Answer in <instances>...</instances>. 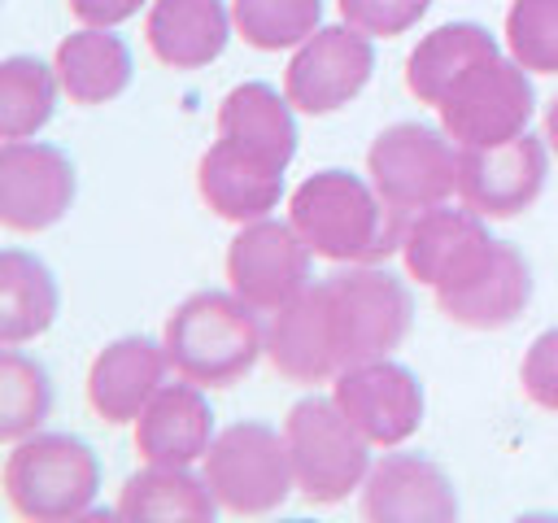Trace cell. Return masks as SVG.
<instances>
[{
	"mask_svg": "<svg viewBox=\"0 0 558 523\" xmlns=\"http://www.w3.org/2000/svg\"><path fill=\"white\" fill-rule=\"evenodd\" d=\"M545 144L558 153V96H554L549 109H545Z\"/></svg>",
	"mask_w": 558,
	"mask_h": 523,
	"instance_id": "d6a6232c",
	"label": "cell"
},
{
	"mask_svg": "<svg viewBox=\"0 0 558 523\" xmlns=\"http://www.w3.org/2000/svg\"><path fill=\"white\" fill-rule=\"evenodd\" d=\"M231 26L235 22L222 0H153L144 17V44L170 70H201L222 57Z\"/></svg>",
	"mask_w": 558,
	"mask_h": 523,
	"instance_id": "ffe728a7",
	"label": "cell"
},
{
	"mask_svg": "<svg viewBox=\"0 0 558 523\" xmlns=\"http://www.w3.org/2000/svg\"><path fill=\"white\" fill-rule=\"evenodd\" d=\"M506 48L527 74H558V0H514L506 9Z\"/></svg>",
	"mask_w": 558,
	"mask_h": 523,
	"instance_id": "f1b7e54d",
	"label": "cell"
},
{
	"mask_svg": "<svg viewBox=\"0 0 558 523\" xmlns=\"http://www.w3.org/2000/svg\"><path fill=\"white\" fill-rule=\"evenodd\" d=\"M118 519H192V523H209L218 514V497L209 492L205 475L196 479L187 466H157L148 462L144 471H135L113 506Z\"/></svg>",
	"mask_w": 558,
	"mask_h": 523,
	"instance_id": "d4e9b609",
	"label": "cell"
},
{
	"mask_svg": "<svg viewBox=\"0 0 558 523\" xmlns=\"http://www.w3.org/2000/svg\"><path fill=\"white\" fill-rule=\"evenodd\" d=\"M161 344L179 379H192L201 388H231L266 353V331L244 296L192 292L166 318Z\"/></svg>",
	"mask_w": 558,
	"mask_h": 523,
	"instance_id": "7a4b0ae2",
	"label": "cell"
},
{
	"mask_svg": "<svg viewBox=\"0 0 558 523\" xmlns=\"http://www.w3.org/2000/svg\"><path fill=\"white\" fill-rule=\"evenodd\" d=\"M366 174L388 209L414 218L458 192V148L423 122H392L366 153Z\"/></svg>",
	"mask_w": 558,
	"mask_h": 523,
	"instance_id": "ba28073f",
	"label": "cell"
},
{
	"mask_svg": "<svg viewBox=\"0 0 558 523\" xmlns=\"http://www.w3.org/2000/svg\"><path fill=\"white\" fill-rule=\"evenodd\" d=\"M296 488L310 506H336L371 475V440L336 405V397H301L283 418Z\"/></svg>",
	"mask_w": 558,
	"mask_h": 523,
	"instance_id": "5b68a950",
	"label": "cell"
},
{
	"mask_svg": "<svg viewBox=\"0 0 558 523\" xmlns=\"http://www.w3.org/2000/svg\"><path fill=\"white\" fill-rule=\"evenodd\" d=\"M375 74V48L371 35L357 26H318L305 44H296L288 70H283V96L292 109L323 118L344 109Z\"/></svg>",
	"mask_w": 558,
	"mask_h": 523,
	"instance_id": "9c48e42d",
	"label": "cell"
},
{
	"mask_svg": "<svg viewBox=\"0 0 558 523\" xmlns=\"http://www.w3.org/2000/svg\"><path fill=\"white\" fill-rule=\"evenodd\" d=\"M205 484L227 514L262 519L288 501L296 488L292 453L283 431L266 423H231L214 436L205 453Z\"/></svg>",
	"mask_w": 558,
	"mask_h": 523,
	"instance_id": "8992f818",
	"label": "cell"
},
{
	"mask_svg": "<svg viewBox=\"0 0 558 523\" xmlns=\"http://www.w3.org/2000/svg\"><path fill=\"white\" fill-rule=\"evenodd\" d=\"M519 384H523V397L549 414H558V327L541 331L527 353H523V366H519Z\"/></svg>",
	"mask_w": 558,
	"mask_h": 523,
	"instance_id": "4dcf8cb0",
	"label": "cell"
},
{
	"mask_svg": "<svg viewBox=\"0 0 558 523\" xmlns=\"http://www.w3.org/2000/svg\"><path fill=\"white\" fill-rule=\"evenodd\" d=\"M100 492V462L92 445L65 431H35L4 458V497L31 523H65L92 514Z\"/></svg>",
	"mask_w": 558,
	"mask_h": 523,
	"instance_id": "277c9868",
	"label": "cell"
},
{
	"mask_svg": "<svg viewBox=\"0 0 558 523\" xmlns=\"http://www.w3.org/2000/svg\"><path fill=\"white\" fill-rule=\"evenodd\" d=\"M488 244H493V235L484 227V214H475L471 205L453 209L440 200V205H432L405 222L401 262H405L410 279L440 288V283L466 275L484 257Z\"/></svg>",
	"mask_w": 558,
	"mask_h": 523,
	"instance_id": "2e32d148",
	"label": "cell"
},
{
	"mask_svg": "<svg viewBox=\"0 0 558 523\" xmlns=\"http://www.w3.org/2000/svg\"><path fill=\"white\" fill-rule=\"evenodd\" d=\"M196 192H201V200L218 218L244 227V222L266 218L279 205L283 170L270 166L266 157H257V153H248V148H240V144L218 135L201 153V161H196Z\"/></svg>",
	"mask_w": 558,
	"mask_h": 523,
	"instance_id": "e0dca14e",
	"label": "cell"
},
{
	"mask_svg": "<svg viewBox=\"0 0 558 523\" xmlns=\"http://www.w3.org/2000/svg\"><path fill=\"white\" fill-rule=\"evenodd\" d=\"M336 405L353 418V427L371 445H401L423 423V384L410 366L392 357H371L357 366H344L331 384Z\"/></svg>",
	"mask_w": 558,
	"mask_h": 523,
	"instance_id": "7c38bea8",
	"label": "cell"
},
{
	"mask_svg": "<svg viewBox=\"0 0 558 523\" xmlns=\"http://www.w3.org/2000/svg\"><path fill=\"white\" fill-rule=\"evenodd\" d=\"M545 135H514L488 148H458V196L484 218H514L536 205L549 174Z\"/></svg>",
	"mask_w": 558,
	"mask_h": 523,
	"instance_id": "8fae6325",
	"label": "cell"
},
{
	"mask_svg": "<svg viewBox=\"0 0 558 523\" xmlns=\"http://www.w3.org/2000/svg\"><path fill=\"white\" fill-rule=\"evenodd\" d=\"M57 65L13 52L0 61V139H31L57 109Z\"/></svg>",
	"mask_w": 558,
	"mask_h": 523,
	"instance_id": "484cf974",
	"label": "cell"
},
{
	"mask_svg": "<svg viewBox=\"0 0 558 523\" xmlns=\"http://www.w3.org/2000/svg\"><path fill=\"white\" fill-rule=\"evenodd\" d=\"M432 292L449 323L471 327V331H501L527 309L532 270L510 240H493L466 275H458Z\"/></svg>",
	"mask_w": 558,
	"mask_h": 523,
	"instance_id": "5bb4252c",
	"label": "cell"
},
{
	"mask_svg": "<svg viewBox=\"0 0 558 523\" xmlns=\"http://www.w3.org/2000/svg\"><path fill=\"white\" fill-rule=\"evenodd\" d=\"M497 39L480 22H445L432 35H423L405 57V92L418 105H440V96L453 87L458 74H466L475 61L493 57Z\"/></svg>",
	"mask_w": 558,
	"mask_h": 523,
	"instance_id": "603a6c76",
	"label": "cell"
},
{
	"mask_svg": "<svg viewBox=\"0 0 558 523\" xmlns=\"http://www.w3.org/2000/svg\"><path fill=\"white\" fill-rule=\"evenodd\" d=\"M314 301H318V318H323L336 375L344 366L388 357L392 349H401L414 323L410 288L379 266L336 270L331 279L314 283Z\"/></svg>",
	"mask_w": 558,
	"mask_h": 523,
	"instance_id": "3957f363",
	"label": "cell"
},
{
	"mask_svg": "<svg viewBox=\"0 0 558 523\" xmlns=\"http://www.w3.org/2000/svg\"><path fill=\"white\" fill-rule=\"evenodd\" d=\"M65 4L83 26H118V22L135 17L148 0H65Z\"/></svg>",
	"mask_w": 558,
	"mask_h": 523,
	"instance_id": "1f68e13d",
	"label": "cell"
},
{
	"mask_svg": "<svg viewBox=\"0 0 558 523\" xmlns=\"http://www.w3.org/2000/svg\"><path fill=\"white\" fill-rule=\"evenodd\" d=\"M288 222L310 244L314 257L375 266L388 253H401L405 214L388 209L375 183L349 170H318L288 196Z\"/></svg>",
	"mask_w": 558,
	"mask_h": 523,
	"instance_id": "6da1fadb",
	"label": "cell"
},
{
	"mask_svg": "<svg viewBox=\"0 0 558 523\" xmlns=\"http://www.w3.org/2000/svg\"><path fill=\"white\" fill-rule=\"evenodd\" d=\"M235 35L257 52L305 44L323 22V0H231Z\"/></svg>",
	"mask_w": 558,
	"mask_h": 523,
	"instance_id": "83f0119b",
	"label": "cell"
},
{
	"mask_svg": "<svg viewBox=\"0 0 558 523\" xmlns=\"http://www.w3.org/2000/svg\"><path fill=\"white\" fill-rule=\"evenodd\" d=\"M52 410V379L48 370L17 353V344L4 349L0 357V440L17 445L26 436L39 431V423L48 418Z\"/></svg>",
	"mask_w": 558,
	"mask_h": 523,
	"instance_id": "4316f807",
	"label": "cell"
},
{
	"mask_svg": "<svg viewBox=\"0 0 558 523\" xmlns=\"http://www.w3.org/2000/svg\"><path fill=\"white\" fill-rule=\"evenodd\" d=\"M57 309H61V296H57L52 270L26 248H4L0 253V344L9 349L44 336Z\"/></svg>",
	"mask_w": 558,
	"mask_h": 523,
	"instance_id": "cb8c5ba5",
	"label": "cell"
},
{
	"mask_svg": "<svg viewBox=\"0 0 558 523\" xmlns=\"http://www.w3.org/2000/svg\"><path fill=\"white\" fill-rule=\"evenodd\" d=\"M218 135L288 170L296 157L292 100L279 96L270 83H235L218 105Z\"/></svg>",
	"mask_w": 558,
	"mask_h": 523,
	"instance_id": "44dd1931",
	"label": "cell"
},
{
	"mask_svg": "<svg viewBox=\"0 0 558 523\" xmlns=\"http://www.w3.org/2000/svg\"><path fill=\"white\" fill-rule=\"evenodd\" d=\"M214 445V410L201 384H161L135 418V453L157 466H187Z\"/></svg>",
	"mask_w": 558,
	"mask_h": 523,
	"instance_id": "ac0fdd59",
	"label": "cell"
},
{
	"mask_svg": "<svg viewBox=\"0 0 558 523\" xmlns=\"http://www.w3.org/2000/svg\"><path fill=\"white\" fill-rule=\"evenodd\" d=\"M532 109H536V92H532L527 70L514 57L506 61L501 52L458 74L453 87L436 105L440 131L458 148H488V144H506L523 135L532 122Z\"/></svg>",
	"mask_w": 558,
	"mask_h": 523,
	"instance_id": "52a82bcc",
	"label": "cell"
},
{
	"mask_svg": "<svg viewBox=\"0 0 558 523\" xmlns=\"http://www.w3.org/2000/svg\"><path fill=\"white\" fill-rule=\"evenodd\" d=\"M362 519L371 523H449L458 497L449 475L418 453H388L362 484Z\"/></svg>",
	"mask_w": 558,
	"mask_h": 523,
	"instance_id": "9a60e30c",
	"label": "cell"
},
{
	"mask_svg": "<svg viewBox=\"0 0 558 523\" xmlns=\"http://www.w3.org/2000/svg\"><path fill=\"white\" fill-rule=\"evenodd\" d=\"M310 244L292 222L257 218L244 222L227 244V279L231 292L244 296L257 314H279L292 296L310 288Z\"/></svg>",
	"mask_w": 558,
	"mask_h": 523,
	"instance_id": "30bf717a",
	"label": "cell"
},
{
	"mask_svg": "<svg viewBox=\"0 0 558 523\" xmlns=\"http://www.w3.org/2000/svg\"><path fill=\"white\" fill-rule=\"evenodd\" d=\"M432 0H340V17L371 39H397L427 13Z\"/></svg>",
	"mask_w": 558,
	"mask_h": 523,
	"instance_id": "f546056e",
	"label": "cell"
},
{
	"mask_svg": "<svg viewBox=\"0 0 558 523\" xmlns=\"http://www.w3.org/2000/svg\"><path fill=\"white\" fill-rule=\"evenodd\" d=\"M170 357L166 344L148 340V336H122L113 344H105L92 357L87 370V405L105 418V423H135L140 410L153 401V392L161 388Z\"/></svg>",
	"mask_w": 558,
	"mask_h": 523,
	"instance_id": "d6986e66",
	"label": "cell"
},
{
	"mask_svg": "<svg viewBox=\"0 0 558 523\" xmlns=\"http://www.w3.org/2000/svg\"><path fill=\"white\" fill-rule=\"evenodd\" d=\"M57 78L61 92L70 96V105H105L113 96H122L131 87L135 61L122 35H113L109 26H83L74 35H65L57 44Z\"/></svg>",
	"mask_w": 558,
	"mask_h": 523,
	"instance_id": "7402d4cb",
	"label": "cell"
},
{
	"mask_svg": "<svg viewBox=\"0 0 558 523\" xmlns=\"http://www.w3.org/2000/svg\"><path fill=\"white\" fill-rule=\"evenodd\" d=\"M74 200V166L39 139H4L0 148V222L17 235L48 231Z\"/></svg>",
	"mask_w": 558,
	"mask_h": 523,
	"instance_id": "4fadbf2b",
	"label": "cell"
}]
</instances>
